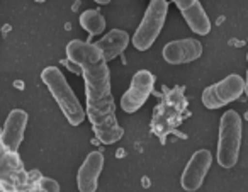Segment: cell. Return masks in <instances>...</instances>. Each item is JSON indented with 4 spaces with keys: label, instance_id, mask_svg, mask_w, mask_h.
<instances>
[{
    "label": "cell",
    "instance_id": "cell-1",
    "mask_svg": "<svg viewBox=\"0 0 248 192\" xmlns=\"http://www.w3.org/2000/svg\"><path fill=\"white\" fill-rule=\"evenodd\" d=\"M66 58L82 66L87 116L97 140L104 144L117 143L123 138L124 129L117 123L116 106L110 90V72L102 51L97 48L95 43L73 39L66 45Z\"/></svg>",
    "mask_w": 248,
    "mask_h": 192
},
{
    "label": "cell",
    "instance_id": "cell-2",
    "mask_svg": "<svg viewBox=\"0 0 248 192\" xmlns=\"http://www.w3.org/2000/svg\"><path fill=\"white\" fill-rule=\"evenodd\" d=\"M184 92V87H173L169 94H165L153 112L152 131L160 138V141H165V138L182 124L187 112V99Z\"/></svg>",
    "mask_w": 248,
    "mask_h": 192
},
{
    "label": "cell",
    "instance_id": "cell-3",
    "mask_svg": "<svg viewBox=\"0 0 248 192\" xmlns=\"http://www.w3.org/2000/svg\"><path fill=\"white\" fill-rule=\"evenodd\" d=\"M41 79L51 92V96L55 97L62 112L65 114L66 121L72 126H80L85 119V111H83L82 104L78 102L72 87L68 85L65 75L56 66H48L41 72Z\"/></svg>",
    "mask_w": 248,
    "mask_h": 192
},
{
    "label": "cell",
    "instance_id": "cell-4",
    "mask_svg": "<svg viewBox=\"0 0 248 192\" xmlns=\"http://www.w3.org/2000/svg\"><path fill=\"white\" fill-rule=\"evenodd\" d=\"M241 117L236 111H226L219 121L217 161L223 168H233L238 163L241 148Z\"/></svg>",
    "mask_w": 248,
    "mask_h": 192
},
{
    "label": "cell",
    "instance_id": "cell-5",
    "mask_svg": "<svg viewBox=\"0 0 248 192\" xmlns=\"http://www.w3.org/2000/svg\"><path fill=\"white\" fill-rule=\"evenodd\" d=\"M167 14H169V2L165 0H153L148 5L141 24L138 26L133 36V46L138 51H146L152 48L165 26Z\"/></svg>",
    "mask_w": 248,
    "mask_h": 192
},
{
    "label": "cell",
    "instance_id": "cell-6",
    "mask_svg": "<svg viewBox=\"0 0 248 192\" xmlns=\"http://www.w3.org/2000/svg\"><path fill=\"white\" fill-rule=\"evenodd\" d=\"M245 94V80L240 75L224 77L221 82H216L204 89L202 92V104L207 109H219L233 100L240 99Z\"/></svg>",
    "mask_w": 248,
    "mask_h": 192
},
{
    "label": "cell",
    "instance_id": "cell-7",
    "mask_svg": "<svg viewBox=\"0 0 248 192\" xmlns=\"http://www.w3.org/2000/svg\"><path fill=\"white\" fill-rule=\"evenodd\" d=\"M155 87V75L148 70H140L133 75L131 85L121 97V109L133 114L145 106Z\"/></svg>",
    "mask_w": 248,
    "mask_h": 192
},
{
    "label": "cell",
    "instance_id": "cell-8",
    "mask_svg": "<svg viewBox=\"0 0 248 192\" xmlns=\"http://www.w3.org/2000/svg\"><path fill=\"white\" fill-rule=\"evenodd\" d=\"M28 185V174L17 155L9 153L0 141V187L7 192H22Z\"/></svg>",
    "mask_w": 248,
    "mask_h": 192
},
{
    "label": "cell",
    "instance_id": "cell-9",
    "mask_svg": "<svg viewBox=\"0 0 248 192\" xmlns=\"http://www.w3.org/2000/svg\"><path fill=\"white\" fill-rule=\"evenodd\" d=\"M213 165V155L209 150H197L187 161L184 174L180 177V185L186 192H196L201 189L207 172Z\"/></svg>",
    "mask_w": 248,
    "mask_h": 192
},
{
    "label": "cell",
    "instance_id": "cell-10",
    "mask_svg": "<svg viewBox=\"0 0 248 192\" xmlns=\"http://www.w3.org/2000/svg\"><path fill=\"white\" fill-rule=\"evenodd\" d=\"M26 126H28V112L22 109L11 111L4 123V129L0 133V141L9 153L17 155L19 146L24 140Z\"/></svg>",
    "mask_w": 248,
    "mask_h": 192
},
{
    "label": "cell",
    "instance_id": "cell-11",
    "mask_svg": "<svg viewBox=\"0 0 248 192\" xmlns=\"http://www.w3.org/2000/svg\"><path fill=\"white\" fill-rule=\"evenodd\" d=\"M163 60L170 65H184V63L196 62L202 55V43L192 38L177 39L165 45L162 51Z\"/></svg>",
    "mask_w": 248,
    "mask_h": 192
},
{
    "label": "cell",
    "instance_id": "cell-12",
    "mask_svg": "<svg viewBox=\"0 0 248 192\" xmlns=\"http://www.w3.org/2000/svg\"><path fill=\"white\" fill-rule=\"evenodd\" d=\"M104 168V153L92 151L87 155L77 174V187L80 192H95L99 185V175Z\"/></svg>",
    "mask_w": 248,
    "mask_h": 192
},
{
    "label": "cell",
    "instance_id": "cell-13",
    "mask_svg": "<svg viewBox=\"0 0 248 192\" xmlns=\"http://www.w3.org/2000/svg\"><path fill=\"white\" fill-rule=\"evenodd\" d=\"M173 4H175L177 9L182 12L187 26H189L196 34H199V36L209 34L211 21H209V17H207L206 11H204L202 4H201L199 0H175Z\"/></svg>",
    "mask_w": 248,
    "mask_h": 192
},
{
    "label": "cell",
    "instance_id": "cell-14",
    "mask_svg": "<svg viewBox=\"0 0 248 192\" xmlns=\"http://www.w3.org/2000/svg\"><path fill=\"white\" fill-rule=\"evenodd\" d=\"M97 48L102 51L106 62H110L116 56H119L124 49L128 48L129 45V34L123 29H112V31L107 32L104 38H100L95 43Z\"/></svg>",
    "mask_w": 248,
    "mask_h": 192
},
{
    "label": "cell",
    "instance_id": "cell-15",
    "mask_svg": "<svg viewBox=\"0 0 248 192\" xmlns=\"http://www.w3.org/2000/svg\"><path fill=\"white\" fill-rule=\"evenodd\" d=\"M80 26L89 32L90 36H97L106 31V17L99 11H85L80 16Z\"/></svg>",
    "mask_w": 248,
    "mask_h": 192
},
{
    "label": "cell",
    "instance_id": "cell-16",
    "mask_svg": "<svg viewBox=\"0 0 248 192\" xmlns=\"http://www.w3.org/2000/svg\"><path fill=\"white\" fill-rule=\"evenodd\" d=\"M38 185H39V189H41V192H60V184L55 178L39 177Z\"/></svg>",
    "mask_w": 248,
    "mask_h": 192
},
{
    "label": "cell",
    "instance_id": "cell-17",
    "mask_svg": "<svg viewBox=\"0 0 248 192\" xmlns=\"http://www.w3.org/2000/svg\"><path fill=\"white\" fill-rule=\"evenodd\" d=\"M32 177H34V175H32V172H31V174L28 175V185H26V189L22 192H41V189H39V185H38V178L41 177V175H39L36 180Z\"/></svg>",
    "mask_w": 248,
    "mask_h": 192
},
{
    "label": "cell",
    "instance_id": "cell-18",
    "mask_svg": "<svg viewBox=\"0 0 248 192\" xmlns=\"http://www.w3.org/2000/svg\"><path fill=\"white\" fill-rule=\"evenodd\" d=\"M63 65H65V68L68 70V72H72V73H80V75H82V66H80L78 63L73 62V60L65 58V60H63Z\"/></svg>",
    "mask_w": 248,
    "mask_h": 192
},
{
    "label": "cell",
    "instance_id": "cell-19",
    "mask_svg": "<svg viewBox=\"0 0 248 192\" xmlns=\"http://www.w3.org/2000/svg\"><path fill=\"white\" fill-rule=\"evenodd\" d=\"M245 94L248 97V72H247V79H245Z\"/></svg>",
    "mask_w": 248,
    "mask_h": 192
},
{
    "label": "cell",
    "instance_id": "cell-20",
    "mask_svg": "<svg viewBox=\"0 0 248 192\" xmlns=\"http://www.w3.org/2000/svg\"><path fill=\"white\" fill-rule=\"evenodd\" d=\"M0 192H7V191H5V189H4V187H0Z\"/></svg>",
    "mask_w": 248,
    "mask_h": 192
},
{
    "label": "cell",
    "instance_id": "cell-21",
    "mask_svg": "<svg viewBox=\"0 0 248 192\" xmlns=\"http://www.w3.org/2000/svg\"><path fill=\"white\" fill-rule=\"evenodd\" d=\"M247 60H248V53H247Z\"/></svg>",
    "mask_w": 248,
    "mask_h": 192
}]
</instances>
